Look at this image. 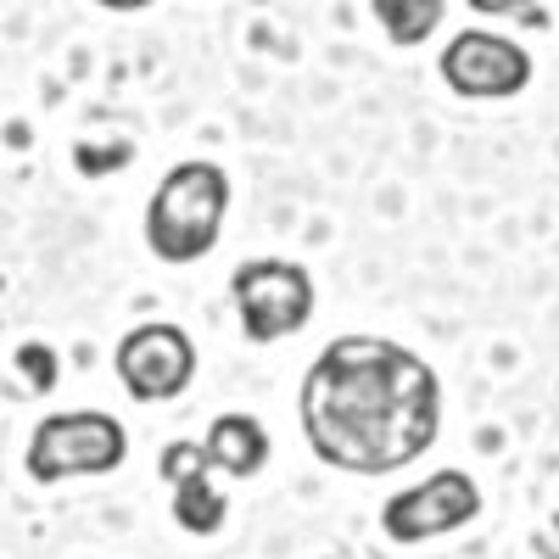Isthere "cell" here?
<instances>
[{
  "instance_id": "1",
  "label": "cell",
  "mask_w": 559,
  "mask_h": 559,
  "mask_svg": "<svg viewBox=\"0 0 559 559\" xmlns=\"http://www.w3.org/2000/svg\"><path fill=\"white\" fill-rule=\"evenodd\" d=\"M442 431V381L403 342L336 336L302 376V437L347 476H392Z\"/></svg>"
},
{
  "instance_id": "14",
  "label": "cell",
  "mask_w": 559,
  "mask_h": 559,
  "mask_svg": "<svg viewBox=\"0 0 559 559\" xmlns=\"http://www.w3.org/2000/svg\"><path fill=\"white\" fill-rule=\"evenodd\" d=\"M537 554H543V559H559V515L537 532Z\"/></svg>"
},
{
  "instance_id": "13",
  "label": "cell",
  "mask_w": 559,
  "mask_h": 559,
  "mask_svg": "<svg viewBox=\"0 0 559 559\" xmlns=\"http://www.w3.org/2000/svg\"><path fill=\"white\" fill-rule=\"evenodd\" d=\"M471 12H481V17H521L526 12V0H464Z\"/></svg>"
},
{
  "instance_id": "9",
  "label": "cell",
  "mask_w": 559,
  "mask_h": 559,
  "mask_svg": "<svg viewBox=\"0 0 559 559\" xmlns=\"http://www.w3.org/2000/svg\"><path fill=\"white\" fill-rule=\"evenodd\" d=\"M202 453H207L213 471H224V476L247 481V476H258L263 464H269V431L258 426L252 414H218L213 426H207Z\"/></svg>"
},
{
  "instance_id": "12",
  "label": "cell",
  "mask_w": 559,
  "mask_h": 559,
  "mask_svg": "<svg viewBox=\"0 0 559 559\" xmlns=\"http://www.w3.org/2000/svg\"><path fill=\"white\" fill-rule=\"evenodd\" d=\"M73 163H79L90 179H96V174H107V168L129 163V146H123V140H118V146H107V152H102V146H79V152H73Z\"/></svg>"
},
{
  "instance_id": "10",
  "label": "cell",
  "mask_w": 559,
  "mask_h": 559,
  "mask_svg": "<svg viewBox=\"0 0 559 559\" xmlns=\"http://www.w3.org/2000/svg\"><path fill=\"white\" fill-rule=\"evenodd\" d=\"M376 7V23L386 28L392 45H426L437 28H442V7L448 0H369Z\"/></svg>"
},
{
  "instance_id": "7",
  "label": "cell",
  "mask_w": 559,
  "mask_h": 559,
  "mask_svg": "<svg viewBox=\"0 0 559 559\" xmlns=\"http://www.w3.org/2000/svg\"><path fill=\"white\" fill-rule=\"evenodd\" d=\"M476 515H481V487L464 471H437L419 487L386 498L381 526H386L392 543H431V537H448L459 526H471Z\"/></svg>"
},
{
  "instance_id": "2",
  "label": "cell",
  "mask_w": 559,
  "mask_h": 559,
  "mask_svg": "<svg viewBox=\"0 0 559 559\" xmlns=\"http://www.w3.org/2000/svg\"><path fill=\"white\" fill-rule=\"evenodd\" d=\"M229 213V174L207 157L174 163L146 202V247L163 263H197L218 247Z\"/></svg>"
},
{
  "instance_id": "3",
  "label": "cell",
  "mask_w": 559,
  "mask_h": 559,
  "mask_svg": "<svg viewBox=\"0 0 559 559\" xmlns=\"http://www.w3.org/2000/svg\"><path fill=\"white\" fill-rule=\"evenodd\" d=\"M129 459V437L112 414L79 408V414H45L28 437V476L39 487H57L68 476H112Z\"/></svg>"
},
{
  "instance_id": "8",
  "label": "cell",
  "mask_w": 559,
  "mask_h": 559,
  "mask_svg": "<svg viewBox=\"0 0 559 559\" xmlns=\"http://www.w3.org/2000/svg\"><path fill=\"white\" fill-rule=\"evenodd\" d=\"M157 471H163V481L174 487V521L191 532V537H213L218 526H224V515H229V503H224V492L207 481V453H202V442H168L163 448V459H157Z\"/></svg>"
},
{
  "instance_id": "6",
  "label": "cell",
  "mask_w": 559,
  "mask_h": 559,
  "mask_svg": "<svg viewBox=\"0 0 559 559\" xmlns=\"http://www.w3.org/2000/svg\"><path fill=\"white\" fill-rule=\"evenodd\" d=\"M118 381L134 403H174L197 381V347L179 324H134L118 342Z\"/></svg>"
},
{
  "instance_id": "5",
  "label": "cell",
  "mask_w": 559,
  "mask_h": 559,
  "mask_svg": "<svg viewBox=\"0 0 559 559\" xmlns=\"http://www.w3.org/2000/svg\"><path fill=\"white\" fill-rule=\"evenodd\" d=\"M442 84L464 102H509L532 84V57H526V45H515L509 34L464 28L442 51Z\"/></svg>"
},
{
  "instance_id": "15",
  "label": "cell",
  "mask_w": 559,
  "mask_h": 559,
  "mask_svg": "<svg viewBox=\"0 0 559 559\" xmlns=\"http://www.w3.org/2000/svg\"><path fill=\"white\" fill-rule=\"evenodd\" d=\"M96 7H107V12H146L152 0H96Z\"/></svg>"
},
{
  "instance_id": "11",
  "label": "cell",
  "mask_w": 559,
  "mask_h": 559,
  "mask_svg": "<svg viewBox=\"0 0 559 559\" xmlns=\"http://www.w3.org/2000/svg\"><path fill=\"white\" fill-rule=\"evenodd\" d=\"M17 369L28 376V392H57V353L45 347V342H23L17 347Z\"/></svg>"
},
{
  "instance_id": "4",
  "label": "cell",
  "mask_w": 559,
  "mask_h": 559,
  "mask_svg": "<svg viewBox=\"0 0 559 559\" xmlns=\"http://www.w3.org/2000/svg\"><path fill=\"white\" fill-rule=\"evenodd\" d=\"M229 297H236L247 342L269 347V342L297 336L313 319V274L286 258H252L229 274Z\"/></svg>"
}]
</instances>
